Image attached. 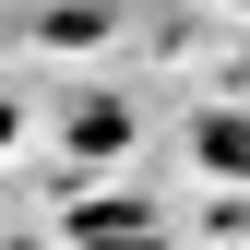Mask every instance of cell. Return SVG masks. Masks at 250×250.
Returning <instances> with one entry per match:
<instances>
[{
    "mask_svg": "<svg viewBox=\"0 0 250 250\" xmlns=\"http://www.w3.org/2000/svg\"><path fill=\"white\" fill-rule=\"evenodd\" d=\"M72 238H83V250H167L131 203H83V214H72Z\"/></svg>",
    "mask_w": 250,
    "mask_h": 250,
    "instance_id": "obj_1",
    "label": "cell"
},
{
    "mask_svg": "<svg viewBox=\"0 0 250 250\" xmlns=\"http://www.w3.org/2000/svg\"><path fill=\"white\" fill-rule=\"evenodd\" d=\"M203 155L214 167H250V119H203Z\"/></svg>",
    "mask_w": 250,
    "mask_h": 250,
    "instance_id": "obj_2",
    "label": "cell"
}]
</instances>
